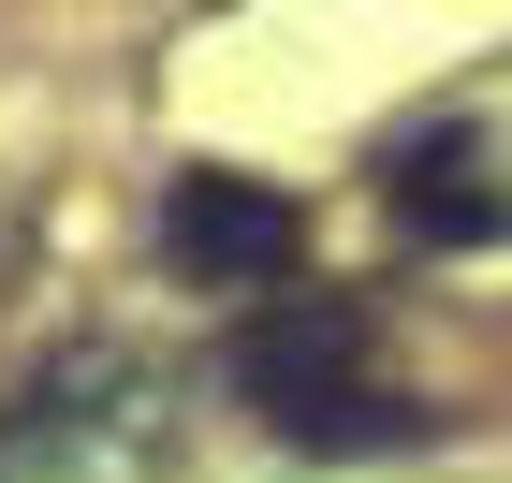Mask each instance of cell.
<instances>
[{
  "mask_svg": "<svg viewBox=\"0 0 512 483\" xmlns=\"http://www.w3.org/2000/svg\"><path fill=\"white\" fill-rule=\"evenodd\" d=\"M220 366H235V396L264 410L278 440H308V454H381V440H425V410L366 381V308H352V293H278V308H249Z\"/></svg>",
  "mask_w": 512,
  "mask_h": 483,
  "instance_id": "cell-1",
  "label": "cell"
},
{
  "mask_svg": "<svg viewBox=\"0 0 512 483\" xmlns=\"http://www.w3.org/2000/svg\"><path fill=\"white\" fill-rule=\"evenodd\" d=\"M161 249H176L191 279H278V264L308 249V205L278 191V176H235V161H191V176L161 191Z\"/></svg>",
  "mask_w": 512,
  "mask_h": 483,
  "instance_id": "cell-2",
  "label": "cell"
},
{
  "mask_svg": "<svg viewBox=\"0 0 512 483\" xmlns=\"http://www.w3.org/2000/svg\"><path fill=\"white\" fill-rule=\"evenodd\" d=\"M381 205L410 249H498L512 235V147H483V132H410V147L381 161Z\"/></svg>",
  "mask_w": 512,
  "mask_h": 483,
  "instance_id": "cell-3",
  "label": "cell"
}]
</instances>
